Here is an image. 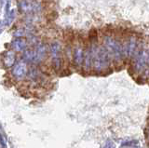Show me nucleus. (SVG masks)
<instances>
[{"instance_id": "1", "label": "nucleus", "mask_w": 149, "mask_h": 148, "mask_svg": "<svg viewBox=\"0 0 149 148\" xmlns=\"http://www.w3.org/2000/svg\"><path fill=\"white\" fill-rule=\"evenodd\" d=\"M93 56V70L96 73H104L110 68L112 59L104 45L91 44Z\"/></svg>"}, {"instance_id": "3", "label": "nucleus", "mask_w": 149, "mask_h": 148, "mask_svg": "<svg viewBox=\"0 0 149 148\" xmlns=\"http://www.w3.org/2000/svg\"><path fill=\"white\" fill-rule=\"evenodd\" d=\"M49 54L51 61V67L55 72L61 71L63 63H64V57H63V49L59 41L55 40L51 42L49 47Z\"/></svg>"}, {"instance_id": "9", "label": "nucleus", "mask_w": 149, "mask_h": 148, "mask_svg": "<svg viewBox=\"0 0 149 148\" xmlns=\"http://www.w3.org/2000/svg\"><path fill=\"white\" fill-rule=\"evenodd\" d=\"M148 132H149V127H148Z\"/></svg>"}, {"instance_id": "7", "label": "nucleus", "mask_w": 149, "mask_h": 148, "mask_svg": "<svg viewBox=\"0 0 149 148\" xmlns=\"http://www.w3.org/2000/svg\"><path fill=\"white\" fill-rule=\"evenodd\" d=\"M3 64L6 67H13L16 63V53L14 50H8L6 53L3 54L2 57Z\"/></svg>"}, {"instance_id": "6", "label": "nucleus", "mask_w": 149, "mask_h": 148, "mask_svg": "<svg viewBox=\"0 0 149 148\" xmlns=\"http://www.w3.org/2000/svg\"><path fill=\"white\" fill-rule=\"evenodd\" d=\"M35 61L34 63H41L44 62L47 55L49 54V48L43 43H37L34 49Z\"/></svg>"}, {"instance_id": "2", "label": "nucleus", "mask_w": 149, "mask_h": 148, "mask_svg": "<svg viewBox=\"0 0 149 148\" xmlns=\"http://www.w3.org/2000/svg\"><path fill=\"white\" fill-rule=\"evenodd\" d=\"M102 45L108 51L112 61L115 63V64H121V63L125 60L123 55L122 41L118 40L111 34H104Z\"/></svg>"}, {"instance_id": "8", "label": "nucleus", "mask_w": 149, "mask_h": 148, "mask_svg": "<svg viewBox=\"0 0 149 148\" xmlns=\"http://www.w3.org/2000/svg\"><path fill=\"white\" fill-rule=\"evenodd\" d=\"M28 41L22 38H17L11 42V49L15 52H21L24 51L27 49Z\"/></svg>"}, {"instance_id": "5", "label": "nucleus", "mask_w": 149, "mask_h": 148, "mask_svg": "<svg viewBox=\"0 0 149 148\" xmlns=\"http://www.w3.org/2000/svg\"><path fill=\"white\" fill-rule=\"evenodd\" d=\"M19 8L22 12L26 13V14H32V13L38 11L41 7L38 3L33 0H21L19 2Z\"/></svg>"}, {"instance_id": "4", "label": "nucleus", "mask_w": 149, "mask_h": 148, "mask_svg": "<svg viewBox=\"0 0 149 148\" xmlns=\"http://www.w3.org/2000/svg\"><path fill=\"white\" fill-rule=\"evenodd\" d=\"M28 72H29V68L24 60L16 63L11 69V75L16 80H23L28 76Z\"/></svg>"}]
</instances>
